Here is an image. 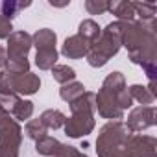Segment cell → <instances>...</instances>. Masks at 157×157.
<instances>
[{
    "instance_id": "obj_22",
    "label": "cell",
    "mask_w": 157,
    "mask_h": 157,
    "mask_svg": "<svg viewBox=\"0 0 157 157\" xmlns=\"http://www.w3.org/2000/svg\"><path fill=\"white\" fill-rule=\"evenodd\" d=\"M4 68H6L4 72L10 76H21L30 72V61L26 57H11V59H6Z\"/></svg>"
},
{
    "instance_id": "obj_32",
    "label": "cell",
    "mask_w": 157,
    "mask_h": 157,
    "mask_svg": "<svg viewBox=\"0 0 157 157\" xmlns=\"http://www.w3.org/2000/svg\"><path fill=\"white\" fill-rule=\"evenodd\" d=\"M6 59H8V56H6V48H4V46H0V70L4 68Z\"/></svg>"
},
{
    "instance_id": "obj_26",
    "label": "cell",
    "mask_w": 157,
    "mask_h": 157,
    "mask_svg": "<svg viewBox=\"0 0 157 157\" xmlns=\"http://www.w3.org/2000/svg\"><path fill=\"white\" fill-rule=\"evenodd\" d=\"M28 6H32V2H17V0H6L4 4H0V15H4L6 19H13V17H17L19 15V11L21 10H24V8H28Z\"/></svg>"
},
{
    "instance_id": "obj_11",
    "label": "cell",
    "mask_w": 157,
    "mask_h": 157,
    "mask_svg": "<svg viewBox=\"0 0 157 157\" xmlns=\"http://www.w3.org/2000/svg\"><path fill=\"white\" fill-rule=\"evenodd\" d=\"M89 46H91L89 41H85L83 37H80L76 33V35H70V37L65 39V43L61 46V54L68 59H82V57L87 56Z\"/></svg>"
},
{
    "instance_id": "obj_33",
    "label": "cell",
    "mask_w": 157,
    "mask_h": 157,
    "mask_svg": "<svg viewBox=\"0 0 157 157\" xmlns=\"http://www.w3.org/2000/svg\"><path fill=\"white\" fill-rule=\"evenodd\" d=\"M80 157H89V155H85V153H82V155H80Z\"/></svg>"
},
{
    "instance_id": "obj_23",
    "label": "cell",
    "mask_w": 157,
    "mask_h": 157,
    "mask_svg": "<svg viewBox=\"0 0 157 157\" xmlns=\"http://www.w3.org/2000/svg\"><path fill=\"white\" fill-rule=\"evenodd\" d=\"M133 10H135V17L139 15L140 21L139 22H153L155 21V4H148V2H131Z\"/></svg>"
},
{
    "instance_id": "obj_3",
    "label": "cell",
    "mask_w": 157,
    "mask_h": 157,
    "mask_svg": "<svg viewBox=\"0 0 157 157\" xmlns=\"http://www.w3.org/2000/svg\"><path fill=\"white\" fill-rule=\"evenodd\" d=\"M129 131L124 122L115 120L102 126L98 139H96V153L98 157H128L126 153V140Z\"/></svg>"
},
{
    "instance_id": "obj_10",
    "label": "cell",
    "mask_w": 157,
    "mask_h": 157,
    "mask_svg": "<svg viewBox=\"0 0 157 157\" xmlns=\"http://www.w3.org/2000/svg\"><path fill=\"white\" fill-rule=\"evenodd\" d=\"M11 82H13V91L19 96H32L41 87V78L33 72H26V74H21V76H11Z\"/></svg>"
},
{
    "instance_id": "obj_34",
    "label": "cell",
    "mask_w": 157,
    "mask_h": 157,
    "mask_svg": "<svg viewBox=\"0 0 157 157\" xmlns=\"http://www.w3.org/2000/svg\"><path fill=\"white\" fill-rule=\"evenodd\" d=\"M0 72H2V70H0Z\"/></svg>"
},
{
    "instance_id": "obj_6",
    "label": "cell",
    "mask_w": 157,
    "mask_h": 157,
    "mask_svg": "<svg viewBox=\"0 0 157 157\" xmlns=\"http://www.w3.org/2000/svg\"><path fill=\"white\" fill-rule=\"evenodd\" d=\"M155 122H157V109L153 105H140L128 115L126 128L129 133H139L142 129L155 126Z\"/></svg>"
},
{
    "instance_id": "obj_19",
    "label": "cell",
    "mask_w": 157,
    "mask_h": 157,
    "mask_svg": "<svg viewBox=\"0 0 157 157\" xmlns=\"http://www.w3.org/2000/svg\"><path fill=\"white\" fill-rule=\"evenodd\" d=\"M57 50L56 48H48V50H37L35 54V65L39 67V70H52L57 65Z\"/></svg>"
},
{
    "instance_id": "obj_5",
    "label": "cell",
    "mask_w": 157,
    "mask_h": 157,
    "mask_svg": "<svg viewBox=\"0 0 157 157\" xmlns=\"http://www.w3.org/2000/svg\"><path fill=\"white\" fill-rule=\"evenodd\" d=\"M128 157H157V139L151 135L129 133L126 140Z\"/></svg>"
},
{
    "instance_id": "obj_31",
    "label": "cell",
    "mask_w": 157,
    "mask_h": 157,
    "mask_svg": "<svg viewBox=\"0 0 157 157\" xmlns=\"http://www.w3.org/2000/svg\"><path fill=\"white\" fill-rule=\"evenodd\" d=\"M0 157H19V151L10 150V148H2V146H0Z\"/></svg>"
},
{
    "instance_id": "obj_15",
    "label": "cell",
    "mask_w": 157,
    "mask_h": 157,
    "mask_svg": "<svg viewBox=\"0 0 157 157\" xmlns=\"http://www.w3.org/2000/svg\"><path fill=\"white\" fill-rule=\"evenodd\" d=\"M129 96L133 102H139L142 105H150L155 102V91H153V83H150V87H144V85H131L128 89Z\"/></svg>"
},
{
    "instance_id": "obj_25",
    "label": "cell",
    "mask_w": 157,
    "mask_h": 157,
    "mask_svg": "<svg viewBox=\"0 0 157 157\" xmlns=\"http://www.w3.org/2000/svg\"><path fill=\"white\" fill-rule=\"evenodd\" d=\"M46 131H48V129L44 128V124H43L39 118H30V120L26 122V126H24V133H26V137L32 139V140H37V139L44 137Z\"/></svg>"
},
{
    "instance_id": "obj_12",
    "label": "cell",
    "mask_w": 157,
    "mask_h": 157,
    "mask_svg": "<svg viewBox=\"0 0 157 157\" xmlns=\"http://www.w3.org/2000/svg\"><path fill=\"white\" fill-rule=\"evenodd\" d=\"M56 43H57V35L50 28H41L32 35V46H35L37 50L56 48Z\"/></svg>"
},
{
    "instance_id": "obj_28",
    "label": "cell",
    "mask_w": 157,
    "mask_h": 157,
    "mask_svg": "<svg viewBox=\"0 0 157 157\" xmlns=\"http://www.w3.org/2000/svg\"><path fill=\"white\" fill-rule=\"evenodd\" d=\"M4 94H15V91H13L11 76L2 70L0 72V96H4Z\"/></svg>"
},
{
    "instance_id": "obj_8",
    "label": "cell",
    "mask_w": 157,
    "mask_h": 157,
    "mask_svg": "<svg viewBox=\"0 0 157 157\" xmlns=\"http://www.w3.org/2000/svg\"><path fill=\"white\" fill-rule=\"evenodd\" d=\"M96 122H94V115L89 113H76L70 118H67L65 122V135L70 139H82L87 137L93 129H94Z\"/></svg>"
},
{
    "instance_id": "obj_29",
    "label": "cell",
    "mask_w": 157,
    "mask_h": 157,
    "mask_svg": "<svg viewBox=\"0 0 157 157\" xmlns=\"http://www.w3.org/2000/svg\"><path fill=\"white\" fill-rule=\"evenodd\" d=\"M80 155H82L80 150L74 146H68V144H61L57 148V151L54 153V157H80Z\"/></svg>"
},
{
    "instance_id": "obj_2",
    "label": "cell",
    "mask_w": 157,
    "mask_h": 157,
    "mask_svg": "<svg viewBox=\"0 0 157 157\" xmlns=\"http://www.w3.org/2000/svg\"><path fill=\"white\" fill-rule=\"evenodd\" d=\"M120 46H122V28L120 22L115 21L107 24L105 30H102L100 37L94 43H91L85 59L93 68H102L104 65H107V61L113 56L118 54Z\"/></svg>"
},
{
    "instance_id": "obj_16",
    "label": "cell",
    "mask_w": 157,
    "mask_h": 157,
    "mask_svg": "<svg viewBox=\"0 0 157 157\" xmlns=\"http://www.w3.org/2000/svg\"><path fill=\"white\" fill-rule=\"evenodd\" d=\"M10 115L17 120V122H28L33 115V102L30 100H24V98H19L17 104L11 107Z\"/></svg>"
},
{
    "instance_id": "obj_17",
    "label": "cell",
    "mask_w": 157,
    "mask_h": 157,
    "mask_svg": "<svg viewBox=\"0 0 157 157\" xmlns=\"http://www.w3.org/2000/svg\"><path fill=\"white\" fill-rule=\"evenodd\" d=\"M39 120L44 124L46 129H59V128L65 126L67 117L59 109H46V111H43V115L39 117Z\"/></svg>"
},
{
    "instance_id": "obj_20",
    "label": "cell",
    "mask_w": 157,
    "mask_h": 157,
    "mask_svg": "<svg viewBox=\"0 0 157 157\" xmlns=\"http://www.w3.org/2000/svg\"><path fill=\"white\" fill-rule=\"evenodd\" d=\"M59 146H61V142L50 135H44V137L35 140V151L39 155H44V157H54V153L57 151Z\"/></svg>"
},
{
    "instance_id": "obj_24",
    "label": "cell",
    "mask_w": 157,
    "mask_h": 157,
    "mask_svg": "<svg viewBox=\"0 0 157 157\" xmlns=\"http://www.w3.org/2000/svg\"><path fill=\"white\" fill-rule=\"evenodd\" d=\"M52 76H54V80L57 83L65 85V83H70V82L76 80V70L72 67H68V65H56L52 68Z\"/></svg>"
},
{
    "instance_id": "obj_9",
    "label": "cell",
    "mask_w": 157,
    "mask_h": 157,
    "mask_svg": "<svg viewBox=\"0 0 157 157\" xmlns=\"http://www.w3.org/2000/svg\"><path fill=\"white\" fill-rule=\"evenodd\" d=\"M32 50V35L28 32H13L8 37V48H6V56L8 59L11 57H26L28 52Z\"/></svg>"
},
{
    "instance_id": "obj_18",
    "label": "cell",
    "mask_w": 157,
    "mask_h": 157,
    "mask_svg": "<svg viewBox=\"0 0 157 157\" xmlns=\"http://www.w3.org/2000/svg\"><path fill=\"white\" fill-rule=\"evenodd\" d=\"M83 93H85V85L80 83V82H76V80L70 82V83L61 85V89H59V96H61V100H65L68 105H70L74 100H78Z\"/></svg>"
},
{
    "instance_id": "obj_7",
    "label": "cell",
    "mask_w": 157,
    "mask_h": 157,
    "mask_svg": "<svg viewBox=\"0 0 157 157\" xmlns=\"http://www.w3.org/2000/svg\"><path fill=\"white\" fill-rule=\"evenodd\" d=\"M117 96H118V93H111L107 89H100L98 94H96V109H98V115L102 118H107L109 122H115V120L124 118V111L118 107Z\"/></svg>"
},
{
    "instance_id": "obj_30",
    "label": "cell",
    "mask_w": 157,
    "mask_h": 157,
    "mask_svg": "<svg viewBox=\"0 0 157 157\" xmlns=\"http://www.w3.org/2000/svg\"><path fill=\"white\" fill-rule=\"evenodd\" d=\"M13 33V24L10 19H6L4 15H0V39H8Z\"/></svg>"
},
{
    "instance_id": "obj_13",
    "label": "cell",
    "mask_w": 157,
    "mask_h": 157,
    "mask_svg": "<svg viewBox=\"0 0 157 157\" xmlns=\"http://www.w3.org/2000/svg\"><path fill=\"white\" fill-rule=\"evenodd\" d=\"M70 111H72V115H76V113L94 115V111H96V94L91 93V91H85L80 98L70 104Z\"/></svg>"
},
{
    "instance_id": "obj_1",
    "label": "cell",
    "mask_w": 157,
    "mask_h": 157,
    "mask_svg": "<svg viewBox=\"0 0 157 157\" xmlns=\"http://www.w3.org/2000/svg\"><path fill=\"white\" fill-rule=\"evenodd\" d=\"M122 44L129 52V61L142 67L150 83L155 82V21L153 22H120Z\"/></svg>"
},
{
    "instance_id": "obj_14",
    "label": "cell",
    "mask_w": 157,
    "mask_h": 157,
    "mask_svg": "<svg viewBox=\"0 0 157 157\" xmlns=\"http://www.w3.org/2000/svg\"><path fill=\"white\" fill-rule=\"evenodd\" d=\"M109 11L118 19V22H131V21H135L133 4H131V2H126V0L109 2Z\"/></svg>"
},
{
    "instance_id": "obj_21",
    "label": "cell",
    "mask_w": 157,
    "mask_h": 157,
    "mask_svg": "<svg viewBox=\"0 0 157 157\" xmlns=\"http://www.w3.org/2000/svg\"><path fill=\"white\" fill-rule=\"evenodd\" d=\"M100 33H102V28L93 19H85L83 22H80V28H78V35L83 37L89 43H94L100 37Z\"/></svg>"
},
{
    "instance_id": "obj_4",
    "label": "cell",
    "mask_w": 157,
    "mask_h": 157,
    "mask_svg": "<svg viewBox=\"0 0 157 157\" xmlns=\"http://www.w3.org/2000/svg\"><path fill=\"white\" fill-rule=\"evenodd\" d=\"M22 140V129L19 122L0 105V146L19 151Z\"/></svg>"
},
{
    "instance_id": "obj_27",
    "label": "cell",
    "mask_w": 157,
    "mask_h": 157,
    "mask_svg": "<svg viewBox=\"0 0 157 157\" xmlns=\"http://www.w3.org/2000/svg\"><path fill=\"white\" fill-rule=\"evenodd\" d=\"M83 6L89 15H102L109 11V2H105V0H85Z\"/></svg>"
}]
</instances>
